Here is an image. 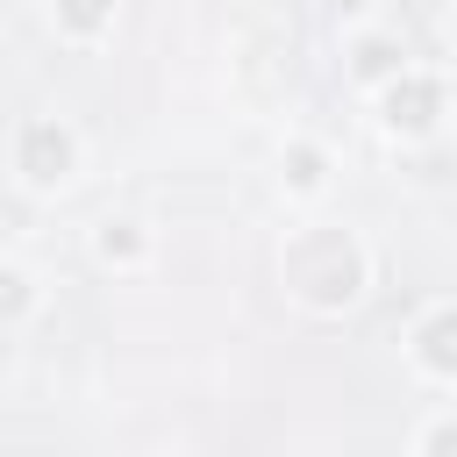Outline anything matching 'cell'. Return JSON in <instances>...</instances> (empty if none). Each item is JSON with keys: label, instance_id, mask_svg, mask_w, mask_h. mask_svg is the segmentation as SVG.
<instances>
[{"label": "cell", "instance_id": "6da1fadb", "mask_svg": "<svg viewBox=\"0 0 457 457\" xmlns=\"http://www.w3.org/2000/svg\"><path fill=\"white\" fill-rule=\"evenodd\" d=\"M428 107H436V93H428V86L393 93V121H407V129H421V121H428Z\"/></svg>", "mask_w": 457, "mask_h": 457}, {"label": "cell", "instance_id": "7a4b0ae2", "mask_svg": "<svg viewBox=\"0 0 457 457\" xmlns=\"http://www.w3.org/2000/svg\"><path fill=\"white\" fill-rule=\"evenodd\" d=\"M428 357L436 364H457V321H436L428 328Z\"/></svg>", "mask_w": 457, "mask_h": 457}]
</instances>
